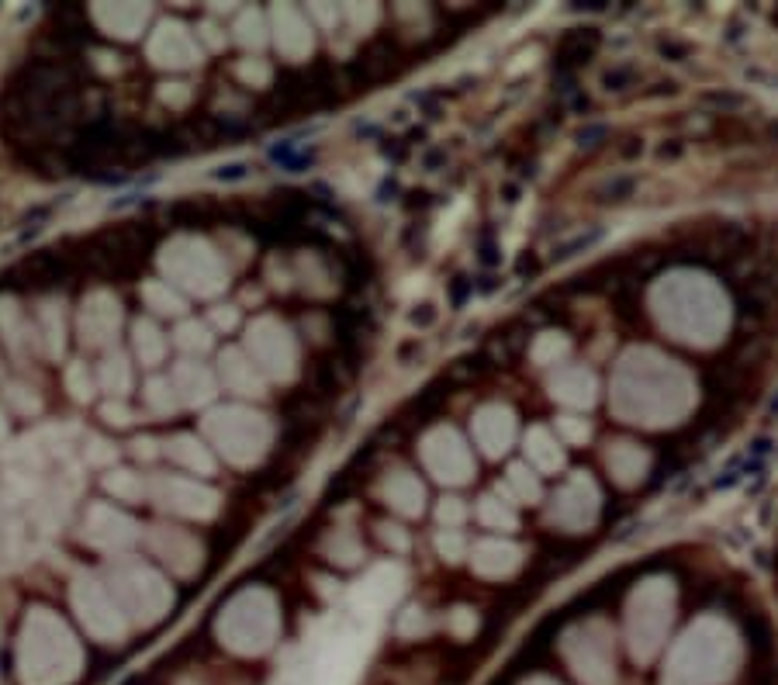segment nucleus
Returning <instances> with one entry per match:
<instances>
[{"instance_id":"obj_2","label":"nucleus","mask_w":778,"mask_h":685,"mask_svg":"<svg viewBox=\"0 0 778 685\" xmlns=\"http://www.w3.org/2000/svg\"><path fill=\"white\" fill-rule=\"evenodd\" d=\"M654 308L664 329L685 343H713L727 329V301L706 277L678 274L657 284Z\"/></svg>"},{"instance_id":"obj_1","label":"nucleus","mask_w":778,"mask_h":685,"mask_svg":"<svg viewBox=\"0 0 778 685\" xmlns=\"http://www.w3.org/2000/svg\"><path fill=\"white\" fill-rule=\"evenodd\" d=\"M692 405L689 374L675 360L657 357L654 350H633L623 360L616 385V409L630 423L664 426L675 423Z\"/></svg>"}]
</instances>
